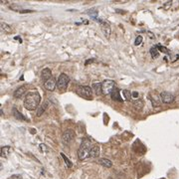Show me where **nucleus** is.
Returning <instances> with one entry per match:
<instances>
[{"instance_id": "1", "label": "nucleus", "mask_w": 179, "mask_h": 179, "mask_svg": "<svg viewBox=\"0 0 179 179\" xmlns=\"http://www.w3.org/2000/svg\"><path fill=\"white\" fill-rule=\"evenodd\" d=\"M41 102V96L38 92H30L24 99V108L28 110H34L38 108Z\"/></svg>"}, {"instance_id": "2", "label": "nucleus", "mask_w": 179, "mask_h": 179, "mask_svg": "<svg viewBox=\"0 0 179 179\" xmlns=\"http://www.w3.org/2000/svg\"><path fill=\"white\" fill-rule=\"evenodd\" d=\"M91 143L89 139H84L80 148L78 149V157L80 160H86L87 158L91 157Z\"/></svg>"}, {"instance_id": "3", "label": "nucleus", "mask_w": 179, "mask_h": 179, "mask_svg": "<svg viewBox=\"0 0 179 179\" xmlns=\"http://www.w3.org/2000/svg\"><path fill=\"white\" fill-rule=\"evenodd\" d=\"M77 94L80 97H84V99H90L92 100V97H93V89L89 86H80L78 87L77 90H76Z\"/></svg>"}, {"instance_id": "4", "label": "nucleus", "mask_w": 179, "mask_h": 179, "mask_svg": "<svg viewBox=\"0 0 179 179\" xmlns=\"http://www.w3.org/2000/svg\"><path fill=\"white\" fill-rule=\"evenodd\" d=\"M115 88V83L112 80H105L102 83V95L108 96L113 93V91Z\"/></svg>"}, {"instance_id": "5", "label": "nucleus", "mask_w": 179, "mask_h": 179, "mask_svg": "<svg viewBox=\"0 0 179 179\" xmlns=\"http://www.w3.org/2000/svg\"><path fill=\"white\" fill-rule=\"evenodd\" d=\"M70 83V78L66 74H61L57 81V88L59 90H66Z\"/></svg>"}, {"instance_id": "6", "label": "nucleus", "mask_w": 179, "mask_h": 179, "mask_svg": "<svg viewBox=\"0 0 179 179\" xmlns=\"http://www.w3.org/2000/svg\"><path fill=\"white\" fill-rule=\"evenodd\" d=\"M74 137H75V132L73 131L72 129H67V131L62 134V142H63L65 145H68L74 139Z\"/></svg>"}, {"instance_id": "7", "label": "nucleus", "mask_w": 179, "mask_h": 179, "mask_svg": "<svg viewBox=\"0 0 179 179\" xmlns=\"http://www.w3.org/2000/svg\"><path fill=\"white\" fill-rule=\"evenodd\" d=\"M160 100L163 104H171L174 102L175 96L170 92H162L160 94Z\"/></svg>"}, {"instance_id": "8", "label": "nucleus", "mask_w": 179, "mask_h": 179, "mask_svg": "<svg viewBox=\"0 0 179 179\" xmlns=\"http://www.w3.org/2000/svg\"><path fill=\"white\" fill-rule=\"evenodd\" d=\"M44 87H45V89L47 90V91L53 92L54 90L56 89V87H57V81H56V79L54 78V77H52V78L50 79V80H48L47 82L44 83Z\"/></svg>"}, {"instance_id": "9", "label": "nucleus", "mask_w": 179, "mask_h": 179, "mask_svg": "<svg viewBox=\"0 0 179 179\" xmlns=\"http://www.w3.org/2000/svg\"><path fill=\"white\" fill-rule=\"evenodd\" d=\"M53 76H52V71H51L49 68H45V69H43L42 70V72H41V79H42V81L43 82H47L48 80H50L51 78H52Z\"/></svg>"}, {"instance_id": "10", "label": "nucleus", "mask_w": 179, "mask_h": 179, "mask_svg": "<svg viewBox=\"0 0 179 179\" xmlns=\"http://www.w3.org/2000/svg\"><path fill=\"white\" fill-rule=\"evenodd\" d=\"M101 23V27H102V30L104 32V35L107 38H110V33H112V30H110V26L108 25L107 22H102V21H100Z\"/></svg>"}, {"instance_id": "11", "label": "nucleus", "mask_w": 179, "mask_h": 179, "mask_svg": "<svg viewBox=\"0 0 179 179\" xmlns=\"http://www.w3.org/2000/svg\"><path fill=\"white\" fill-rule=\"evenodd\" d=\"M26 92H27V89H26V87L25 86H22V87H20L19 89H17L16 91L14 92V97L15 99H20V97H22L24 95L26 94Z\"/></svg>"}, {"instance_id": "12", "label": "nucleus", "mask_w": 179, "mask_h": 179, "mask_svg": "<svg viewBox=\"0 0 179 179\" xmlns=\"http://www.w3.org/2000/svg\"><path fill=\"white\" fill-rule=\"evenodd\" d=\"M48 105H49V102H48V101H45L44 102H42V104L39 105V108H38L37 113H36V115H37V116H41L43 113H45V110H47Z\"/></svg>"}, {"instance_id": "13", "label": "nucleus", "mask_w": 179, "mask_h": 179, "mask_svg": "<svg viewBox=\"0 0 179 179\" xmlns=\"http://www.w3.org/2000/svg\"><path fill=\"white\" fill-rule=\"evenodd\" d=\"M12 113H13V115H14V118L17 119V121H27V118L20 112H19V110L16 108H12Z\"/></svg>"}, {"instance_id": "14", "label": "nucleus", "mask_w": 179, "mask_h": 179, "mask_svg": "<svg viewBox=\"0 0 179 179\" xmlns=\"http://www.w3.org/2000/svg\"><path fill=\"white\" fill-rule=\"evenodd\" d=\"M110 97H112V99L115 102H123V99H121V94H119V90L118 88H115L113 93L110 94Z\"/></svg>"}, {"instance_id": "15", "label": "nucleus", "mask_w": 179, "mask_h": 179, "mask_svg": "<svg viewBox=\"0 0 179 179\" xmlns=\"http://www.w3.org/2000/svg\"><path fill=\"white\" fill-rule=\"evenodd\" d=\"M99 163L102 165V166H104L105 168H110L113 166V162L110 160V159L108 158H101L99 160Z\"/></svg>"}, {"instance_id": "16", "label": "nucleus", "mask_w": 179, "mask_h": 179, "mask_svg": "<svg viewBox=\"0 0 179 179\" xmlns=\"http://www.w3.org/2000/svg\"><path fill=\"white\" fill-rule=\"evenodd\" d=\"M94 90L95 94L97 95V96H100V95L102 94V83H94L93 84V88H92Z\"/></svg>"}, {"instance_id": "17", "label": "nucleus", "mask_w": 179, "mask_h": 179, "mask_svg": "<svg viewBox=\"0 0 179 179\" xmlns=\"http://www.w3.org/2000/svg\"><path fill=\"white\" fill-rule=\"evenodd\" d=\"M91 157H93V158H97V157H99L100 155V147L97 145L93 146V147L91 148Z\"/></svg>"}, {"instance_id": "18", "label": "nucleus", "mask_w": 179, "mask_h": 179, "mask_svg": "<svg viewBox=\"0 0 179 179\" xmlns=\"http://www.w3.org/2000/svg\"><path fill=\"white\" fill-rule=\"evenodd\" d=\"M132 105H134V108H136V110H140L143 108V105H144V102H143L142 100H136L135 102H132Z\"/></svg>"}, {"instance_id": "19", "label": "nucleus", "mask_w": 179, "mask_h": 179, "mask_svg": "<svg viewBox=\"0 0 179 179\" xmlns=\"http://www.w3.org/2000/svg\"><path fill=\"white\" fill-rule=\"evenodd\" d=\"M123 96L124 97L126 101H131L132 97V93L131 91H128V90H123Z\"/></svg>"}, {"instance_id": "20", "label": "nucleus", "mask_w": 179, "mask_h": 179, "mask_svg": "<svg viewBox=\"0 0 179 179\" xmlns=\"http://www.w3.org/2000/svg\"><path fill=\"white\" fill-rule=\"evenodd\" d=\"M1 31L3 33H9V32H11V28H10V26L8 24L1 23Z\"/></svg>"}, {"instance_id": "21", "label": "nucleus", "mask_w": 179, "mask_h": 179, "mask_svg": "<svg viewBox=\"0 0 179 179\" xmlns=\"http://www.w3.org/2000/svg\"><path fill=\"white\" fill-rule=\"evenodd\" d=\"M10 150V147L9 146H3V147L1 148V156L2 157H7V154L9 152Z\"/></svg>"}, {"instance_id": "22", "label": "nucleus", "mask_w": 179, "mask_h": 179, "mask_svg": "<svg viewBox=\"0 0 179 179\" xmlns=\"http://www.w3.org/2000/svg\"><path fill=\"white\" fill-rule=\"evenodd\" d=\"M149 52H150V55L152 56V58H157V57H158V55H159L158 51H157V49L155 47H151Z\"/></svg>"}, {"instance_id": "23", "label": "nucleus", "mask_w": 179, "mask_h": 179, "mask_svg": "<svg viewBox=\"0 0 179 179\" xmlns=\"http://www.w3.org/2000/svg\"><path fill=\"white\" fill-rule=\"evenodd\" d=\"M61 155H62V157H63V158H64L65 162H66V163H67V166H68V167H71V166H72V163H71V162H70L69 159H68V157H67L66 155H64V153H61Z\"/></svg>"}, {"instance_id": "24", "label": "nucleus", "mask_w": 179, "mask_h": 179, "mask_svg": "<svg viewBox=\"0 0 179 179\" xmlns=\"http://www.w3.org/2000/svg\"><path fill=\"white\" fill-rule=\"evenodd\" d=\"M141 42H142V36H137L136 37V39H135V42H134V44L136 45V46H138V45H140L141 44Z\"/></svg>"}, {"instance_id": "25", "label": "nucleus", "mask_w": 179, "mask_h": 179, "mask_svg": "<svg viewBox=\"0 0 179 179\" xmlns=\"http://www.w3.org/2000/svg\"><path fill=\"white\" fill-rule=\"evenodd\" d=\"M132 97H135V99H137V97H138V93H137V92H134V93H132Z\"/></svg>"}, {"instance_id": "26", "label": "nucleus", "mask_w": 179, "mask_h": 179, "mask_svg": "<svg viewBox=\"0 0 179 179\" xmlns=\"http://www.w3.org/2000/svg\"><path fill=\"white\" fill-rule=\"evenodd\" d=\"M20 12L21 13H29V12H32V10H21Z\"/></svg>"}, {"instance_id": "27", "label": "nucleus", "mask_w": 179, "mask_h": 179, "mask_svg": "<svg viewBox=\"0 0 179 179\" xmlns=\"http://www.w3.org/2000/svg\"><path fill=\"white\" fill-rule=\"evenodd\" d=\"M95 60H90V61H87L86 62V65H88V64H90V63H92V62H94Z\"/></svg>"}, {"instance_id": "28", "label": "nucleus", "mask_w": 179, "mask_h": 179, "mask_svg": "<svg viewBox=\"0 0 179 179\" xmlns=\"http://www.w3.org/2000/svg\"><path fill=\"white\" fill-rule=\"evenodd\" d=\"M108 179H113V178H112V177H108Z\"/></svg>"}]
</instances>
